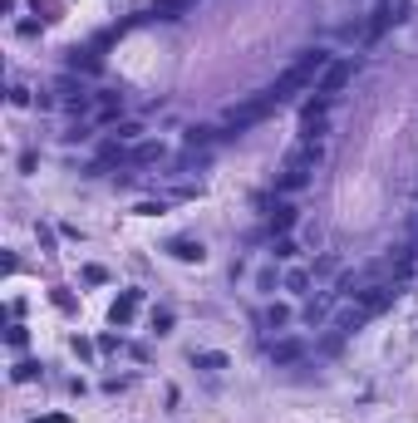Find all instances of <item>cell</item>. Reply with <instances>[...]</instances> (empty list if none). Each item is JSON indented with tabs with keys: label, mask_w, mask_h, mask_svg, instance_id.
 <instances>
[{
	"label": "cell",
	"mask_w": 418,
	"mask_h": 423,
	"mask_svg": "<svg viewBox=\"0 0 418 423\" xmlns=\"http://www.w3.org/2000/svg\"><path fill=\"white\" fill-rule=\"evenodd\" d=\"M325 69H330V49H305V55H300V60H295V64H290V69H286V74H281L276 84H271V94H276V98L286 103V98H290L295 89L315 84V79H320Z\"/></svg>",
	"instance_id": "6da1fadb"
},
{
	"label": "cell",
	"mask_w": 418,
	"mask_h": 423,
	"mask_svg": "<svg viewBox=\"0 0 418 423\" xmlns=\"http://www.w3.org/2000/svg\"><path fill=\"white\" fill-rule=\"evenodd\" d=\"M281 109V98L266 89V94H256V98H246V103H236V109H227V128H251V123H261V119H266V114H276Z\"/></svg>",
	"instance_id": "7a4b0ae2"
},
{
	"label": "cell",
	"mask_w": 418,
	"mask_h": 423,
	"mask_svg": "<svg viewBox=\"0 0 418 423\" xmlns=\"http://www.w3.org/2000/svg\"><path fill=\"white\" fill-rule=\"evenodd\" d=\"M349 79H354V60H330V69L315 79V94H325V98H340Z\"/></svg>",
	"instance_id": "3957f363"
},
{
	"label": "cell",
	"mask_w": 418,
	"mask_h": 423,
	"mask_svg": "<svg viewBox=\"0 0 418 423\" xmlns=\"http://www.w3.org/2000/svg\"><path fill=\"white\" fill-rule=\"evenodd\" d=\"M320 157H325V153H320V143L300 138V143H295V148L286 153V163H281V168H300V173H315V168H320Z\"/></svg>",
	"instance_id": "277c9868"
},
{
	"label": "cell",
	"mask_w": 418,
	"mask_h": 423,
	"mask_svg": "<svg viewBox=\"0 0 418 423\" xmlns=\"http://www.w3.org/2000/svg\"><path fill=\"white\" fill-rule=\"evenodd\" d=\"M138 305H143V291H119V300L109 305V320L123 330V325L133 320V315H138Z\"/></svg>",
	"instance_id": "5b68a950"
},
{
	"label": "cell",
	"mask_w": 418,
	"mask_h": 423,
	"mask_svg": "<svg viewBox=\"0 0 418 423\" xmlns=\"http://www.w3.org/2000/svg\"><path fill=\"white\" fill-rule=\"evenodd\" d=\"M163 157H168V148H163L158 138H143V143H133V148H128V163H133V168H148V163H163Z\"/></svg>",
	"instance_id": "8992f818"
},
{
	"label": "cell",
	"mask_w": 418,
	"mask_h": 423,
	"mask_svg": "<svg viewBox=\"0 0 418 423\" xmlns=\"http://www.w3.org/2000/svg\"><path fill=\"white\" fill-rule=\"evenodd\" d=\"M168 251H173L177 261H187V266H202V261H207V246H202V241H192V236H173V241H168Z\"/></svg>",
	"instance_id": "52a82bcc"
},
{
	"label": "cell",
	"mask_w": 418,
	"mask_h": 423,
	"mask_svg": "<svg viewBox=\"0 0 418 423\" xmlns=\"http://www.w3.org/2000/svg\"><path fill=\"white\" fill-rule=\"evenodd\" d=\"M310 182H315V173H300V168H281V173H276V192H286V197L305 192Z\"/></svg>",
	"instance_id": "ba28073f"
},
{
	"label": "cell",
	"mask_w": 418,
	"mask_h": 423,
	"mask_svg": "<svg viewBox=\"0 0 418 423\" xmlns=\"http://www.w3.org/2000/svg\"><path fill=\"white\" fill-rule=\"evenodd\" d=\"M335 300H340V295H335V291H325V295H315V300H310V305H305V310H300V320H305V325H310V330H315V325H320V320H325V315H330V310H335Z\"/></svg>",
	"instance_id": "9c48e42d"
},
{
	"label": "cell",
	"mask_w": 418,
	"mask_h": 423,
	"mask_svg": "<svg viewBox=\"0 0 418 423\" xmlns=\"http://www.w3.org/2000/svg\"><path fill=\"white\" fill-rule=\"evenodd\" d=\"M369 320H374V315H369V310H364V305L354 300V305H349V310L340 315V320H335V330H340V335H354V330H364Z\"/></svg>",
	"instance_id": "30bf717a"
},
{
	"label": "cell",
	"mask_w": 418,
	"mask_h": 423,
	"mask_svg": "<svg viewBox=\"0 0 418 423\" xmlns=\"http://www.w3.org/2000/svg\"><path fill=\"white\" fill-rule=\"evenodd\" d=\"M271 359L276 364H300L305 359V340H276L271 345Z\"/></svg>",
	"instance_id": "8fae6325"
},
{
	"label": "cell",
	"mask_w": 418,
	"mask_h": 423,
	"mask_svg": "<svg viewBox=\"0 0 418 423\" xmlns=\"http://www.w3.org/2000/svg\"><path fill=\"white\" fill-rule=\"evenodd\" d=\"M295 222H300L295 202H276V212H271V232H276V236H286V232H290Z\"/></svg>",
	"instance_id": "7c38bea8"
},
{
	"label": "cell",
	"mask_w": 418,
	"mask_h": 423,
	"mask_svg": "<svg viewBox=\"0 0 418 423\" xmlns=\"http://www.w3.org/2000/svg\"><path fill=\"white\" fill-rule=\"evenodd\" d=\"M143 15H148V20H177V15H182V0H153Z\"/></svg>",
	"instance_id": "4fadbf2b"
},
{
	"label": "cell",
	"mask_w": 418,
	"mask_h": 423,
	"mask_svg": "<svg viewBox=\"0 0 418 423\" xmlns=\"http://www.w3.org/2000/svg\"><path fill=\"white\" fill-rule=\"evenodd\" d=\"M192 364L197 369H212V374H217V369H232V359L222 349H202V354H192Z\"/></svg>",
	"instance_id": "5bb4252c"
},
{
	"label": "cell",
	"mask_w": 418,
	"mask_h": 423,
	"mask_svg": "<svg viewBox=\"0 0 418 423\" xmlns=\"http://www.w3.org/2000/svg\"><path fill=\"white\" fill-rule=\"evenodd\" d=\"M123 109V94H98V123H114Z\"/></svg>",
	"instance_id": "9a60e30c"
},
{
	"label": "cell",
	"mask_w": 418,
	"mask_h": 423,
	"mask_svg": "<svg viewBox=\"0 0 418 423\" xmlns=\"http://www.w3.org/2000/svg\"><path fill=\"white\" fill-rule=\"evenodd\" d=\"M310 281H315V276L300 271V266H295V271H286V291H295V295H305V291H310Z\"/></svg>",
	"instance_id": "2e32d148"
},
{
	"label": "cell",
	"mask_w": 418,
	"mask_h": 423,
	"mask_svg": "<svg viewBox=\"0 0 418 423\" xmlns=\"http://www.w3.org/2000/svg\"><path fill=\"white\" fill-rule=\"evenodd\" d=\"M212 138H222L217 128H187V148H207Z\"/></svg>",
	"instance_id": "e0dca14e"
},
{
	"label": "cell",
	"mask_w": 418,
	"mask_h": 423,
	"mask_svg": "<svg viewBox=\"0 0 418 423\" xmlns=\"http://www.w3.org/2000/svg\"><path fill=\"white\" fill-rule=\"evenodd\" d=\"M295 251H300V246H295L290 236H276V246H271V256H276V261H295Z\"/></svg>",
	"instance_id": "ac0fdd59"
},
{
	"label": "cell",
	"mask_w": 418,
	"mask_h": 423,
	"mask_svg": "<svg viewBox=\"0 0 418 423\" xmlns=\"http://www.w3.org/2000/svg\"><path fill=\"white\" fill-rule=\"evenodd\" d=\"M266 325H271V330L290 325V305H271V310H266Z\"/></svg>",
	"instance_id": "d6986e66"
},
{
	"label": "cell",
	"mask_w": 418,
	"mask_h": 423,
	"mask_svg": "<svg viewBox=\"0 0 418 423\" xmlns=\"http://www.w3.org/2000/svg\"><path fill=\"white\" fill-rule=\"evenodd\" d=\"M35 369H40V364H30V359H20V364L10 369V379H15V384H30V379H35Z\"/></svg>",
	"instance_id": "ffe728a7"
},
{
	"label": "cell",
	"mask_w": 418,
	"mask_h": 423,
	"mask_svg": "<svg viewBox=\"0 0 418 423\" xmlns=\"http://www.w3.org/2000/svg\"><path fill=\"white\" fill-rule=\"evenodd\" d=\"M173 330V310H153V335H168Z\"/></svg>",
	"instance_id": "44dd1931"
},
{
	"label": "cell",
	"mask_w": 418,
	"mask_h": 423,
	"mask_svg": "<svg viewBox=\"0 0 418 423\" xmlns=\"http://www.w3.org/2000/svg\"><path fill=\"white\" fill-rule=\"evenodd\" d=\"M133 212H138V217H163V212H168V202H163V197H158V202H138Z\"/></svg>",
	"instance_id": "7402d4cb"
},
{
	"label": "cell",
	"mask_w": 418,
	"mask_h": 423,
	"mask_svg": "<svg viewBox=\"0 0 418 423\" xmlns=\"http://www.w3.org/2000/svg\"><path fill=\"white\" fill-rule=\"evenodd\" d=\"M25 340H30L25 325H10V330H6V345H10V349H25Z\"/></svg>",
	"instance_id": "603a6c76"
},
{
	"label": "cell",
	"mask_w": 418,
	"mask_h": 423,
	"mask_svg": "<svg viewBox=\"0 0 418 423\" xmlns=\"http://www.w3.org/2000/svg\"><path fill=\"white\" fill-rule=\"evenodd\" d=\"M74 354H79V359H94V354H98V340H79V335H74Z\"/></svg>",
	"instance_id": "cb8c5ba5"
},
{
	"label": "cell",
	"mask_w": 418,
	"mask_h": 423,
	"mask_svg": "<svg viewBox=\"0 0 418 423\" xmlns=\"http://www.w3.org/2000/svg\"><path fill=\"white\" fill-rule=\"evenodd\" d=\"M84 281H89V286H103V281H109V271H103V266H94V261H89V266H84Z\"/></svg>",
	"instance_id": "d4e9b609"
},
{
	"label": "cell",
	"mask_w": 418,
	"mask_h": 423,
	"mask_svg": "<svg viewBox=\"0 0 418 423\" xmlns=\"http://www.w3.org/2000/svg\"><path fill=\"white\" fill-rule=\"evenodd\" d=\"M119 349V335H98V354H114Z\"/></svg>",
	"instance_id": "484cf974"
},
{
	"label": "cell",
	"mask_w": 418,
	"mask_h": 423,
	"mask_svg": "<svg viewBox=\"0 0 418 423\" xmlns=\"http://www.w3.org/2000/svg\"><path fill=\"white\" fill-rule=\"evenodd\" d=\"M30 423H69L64 413H44V418H30Z\"/></svg>",
	"instance_id": "4316f807"
}]
</instances>
